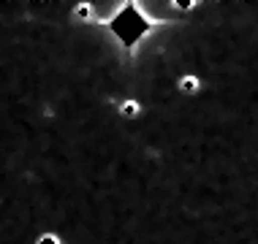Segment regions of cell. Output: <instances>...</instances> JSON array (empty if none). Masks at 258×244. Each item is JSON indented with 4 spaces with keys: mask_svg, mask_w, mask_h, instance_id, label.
I'll return each mask as SVG.
<instances>
[{
    "mask_svg": "<svg viewBox=\"0 0 258 244\" xmlns=\"http://www.w3.org/2000/svg\"><path fill=\"white\" fill-rule=\"evenodd\" d=\"M30 244H66V239H62L57 231H41V233L33 236Z\"/></svg>",
    "mask_w": 258,
    "mask_h": 244,
    "instance_id": "3",
    "label": "cell"
},
{
    "mask_svg": "<svg viewBox=\"0 0 258 244\" xmlns=\"http://www.w3.org/2000/svg\"><path fill=\"white\" fill-rule=\"evenodd\" d=\"M174 90L182 98H196V95H201V90H204V79H201L196 71H182L174 79Z\"/></svg>",
    "mask_w": 258,
    "mask_h": 244,
    "instance_id": "1",
    "label": "cell"
},
{
    "mask_svg": "<svg viewBox=\"0 0 258 244\" xmlns=\"http://www.w3.org/2000/svg\"><path fill=\"white\" fill-rule=\"evenodd\" d=\"M114 114H117V120H122V122H136V120H142L144 106H142V101H139L136 95H125L114 106Z\"/></svg>",
    "mask_w": 258,
    "mask_h": 244,
    "instance_id": "2",
    "label": "cell"
}]
</instances>
